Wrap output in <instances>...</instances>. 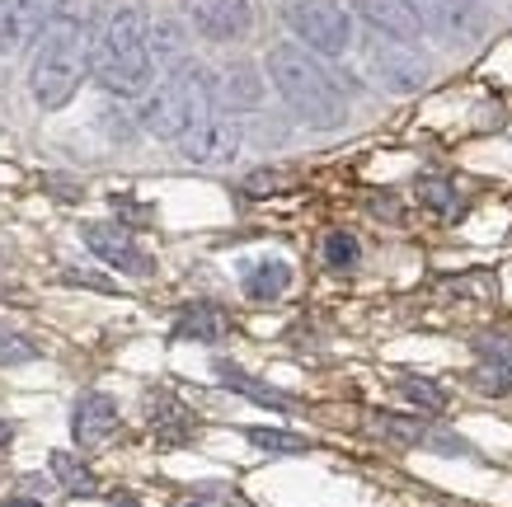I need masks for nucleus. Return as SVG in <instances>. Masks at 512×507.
Instances as JSON below:
<instances>
[{
	"label": "nucleus",
	"mask_w": 512,
	"mask_h": 507,
	"mask_svg": "<svg viewBox=\"0 0 512 507\" xmlns=\"http://www.w3.org/2000/svg\"><path fill=\"white\" fill-rule=\"evenodd\" d=\"M10 437H15V428H10V423L0 418V446H10Z\"/></svg>",
	"instance_id": "obj_34"
},
{
	"label": "nucleus",
	"mask_w": 512,
	"mask_h": 507,
	"mask_svg": "<svg viewBox=\"0 0 512 507\" xmlns=\"http://www.w3.org/2000/svg\"><path fill=\"white\" fill-rule=\"evenodd\" d=\"M47 470L57 475V484H62L66 493H76V498H90V493H99V479L90 475V465L76 461L71 451H52V456H47Z\"/></svg>",
	"instance_id": "obj_19"
},
{
	"label": "nucleus",
	"mask_w": 512,
	"mask_h": 507,
	"mask_svg": "<svg viewBox=\"0 0 512 507\" xmlns=\"http://www.w3.org/2000/svg\"><path fill=\"white\" fill-rule=\"evenodd\" d=\"M151 24L137 5L104 10L94 24V57L90 76L118 99H146L151 94Z\"/></svg>",
	"instance_id": "obj_1"
},
{
	"label": "nucleus",
	"mask_w": 512,
	"mask_h": 507,
	"mask_svg": "<svg viewBox=\"0 0 512 507\" xmlns=\"http://www.w3.org/2000/svg\"><path fill=\"white\" fill-rule=\"evenodd\" d=\"M231 334V320L226 310L212 306V301H198V306H184L179 320H174V338H193V343H217V338Z\"/></svg>",
	"instance_id": "obj_15"
},
{
	"label": "nucleus",
	"mask_w": 512,
	"mask_h": 507,
	"mask_svg": "<svg viewBox=\"0 0 512 507\" xmlns=\"http://www.w3.org/2000/svg\"><path fill=\"white\" fill-rule=\"evenodd\" d=\"M33 357H38V343L0 324V367H24V362H33Z\"/></svg>",
	"instance_id": "obj_27"
},
{
	"label": "nucleus",
	"mask_w": 512,
	"mask_h": 507,
	"mask_svg": "<svg viewBox=\"0 0 512 507\" xmlns=\"http://www.w3.org/2000/svg\"><path fill=\"white\" fill-rule=\"evenodd\" d=\"M240 123H235L231 113H212V118H202L193 123L179 137V155L193 160V165H231L235 151H240Z\"/></svg>",
	"instance_id": "obj_6"
},
{
	"label": "nucleus",
	"mask_w": 512,
	"mask_h": 507,
	"mask_svg": "<svg viewBox=\"0 0 512 507\" xmlns=\"http://www.w3.org/2000/svg\"><path fill=\"white\" fill-rule=\"evenodd\" d=\"M118 400L104 395V390H90V395H80L76 409H71V432H76L80 446H99L109 442L113 428H118Z\"/></svg>",
	"instance_id": "obj_11"
},
{
	"label": "nucleus",
	"mask_w": 512,
	"mask_h": 507,
	"mask_svg": "<svg viewBox=\"0 0 512 507\" xmlns=\"http://www.w3.org/2000/svg\"><path fill=\"white\" fill-rule=\"evenodd\" d=\"M217 104H221L217 76L198 62H184V66H174V71H165V80L141 99L137 123H141V132H151L160 141H179L193 123L212 118Z\"/></svg>",
	"instance_id": "obj_4"
},
{
	"label": "nucleus",
	"mask_w": 512,
	"mask_h": 507,
	"mask_svg": "<svg viewBox=\"0 0 512 507\" xmlns=\"http://www.w3.org/2000/svg\"><path fill=\"white\" fill-rule=\"evenodd\" d=\"M66 277H71V282H85V287H94V292H113V282L104 273H80V268H71Z\"/></svg>",
	"instance_id": "obj_32"
},
{
	"label": "nucleus",
	"mask_w": 512,
	"mask_h": 507,
	"mask_svg": "<svg viewBox=\"0 0 512 507\" xmlns=\"http://www.w3.org/2000/svg\"><path fill=\"white\" fill-rule=\"evenodd\" d=\"M217 94H221V104L226 108H259L264 104V80H259L254 66L240 62V66H231V71L221 76Z\"/></svg>",
	"instance_id": "obj_18"
},
{
	"label": "nucleus",
	"mask_w": 512,
	"mask_h": 507,
	"mask_svg": "<svg viewBox=\"0 0 512 507\" xmlns=\"http://www.w3.org/2000/svg\"><path fill=\"white\" fill-rule=\"evenodd\" d=\"M320 259H325L334 273H353L357 259H362V245H357L353 231H325V240H320Z\"/></svg>",
	"instance_id": "obj_22"
},
{
	"label": "nucleus",
	"mask_w": 512,
	"mask_h": 507,
	"mask_svg": "<svg viewBox=\"0 0 512 507\" xmlns=\"http://www.w3.org/2000/svg\"><path fill=\"white\" fill-rule=\"evenodd\" d=\"M419 202L428 207V212H437V216H456V212H461V198H456L451 179H442V174H423V179H419Z\"/></svg>",
	"instance_id": "obj_24"
},
{
	"label": "nucleus",
	"mask_w": 512,
	"mask_h": 507,
	"mask_svg": "<svg viewBox=\"0 0 512 507\" xmlns=\"http://www.w3.org/2000/svg\"><path fill=\"white\" fill-rule=\"evenodd\" d=\"M188 19L207 43H240L254 29V5L249 0H188Z\"/></svg>",
	"instance_id": "obj_8"
},
{
	"label": "nucleus",
	"mask_w": 512,
	"mask_h": 507,
	"mask_svg": "<svg viewBox=\"0 0 512 507\" xmlns=\"http://www.w3.org/2000/svg\"><path fill=\"white\" fill-rule=\"evenodd\" d=\"M414 19L423 24L428 38H442V43H461L475 33V0H404Z\"/></svg>",
	"instance_id": "obj_10"
},
{
	"label": "nucleus",
	"mask_w": 512,
	"mask_h": 507,
	"mask_svg": "<svg viewBox=\"0 0 512 507\" xmlns=\"http://www.w3.org/2000/svg\"><path fill=\"white\" fill-rule=\"evenodd\" d=\"M5 507H43L38 498H5Z\"/></svg>",
	"instance_id": "obj_33"
},
{
	"label": "nucleus",
	"mask_w": 512,
	"mask_h": 507,
	"mask_svg": "<svg viewBox=\"0 0 512 507\" xmlns=\"http://www.w3.org/2000/svg\"><path fill=\"white\" fill-rule=\"evenodd\" d=\"M80 235H85V245L94 249V259H104L109 268H118V273L127 277H146L156 263L146 259L137 249V240L123 231V226H109V221H90V226H80Z\"/></svg>",
	"instance_id": "obj_9"
},
{
	"label": "nucleus",
	"mask_w": 512,
	"mask_h": 507,
	"mask_svg": "<svg viewBox=\"0 0 512 507\" xmlns=\"http://www.w3.org/2000/svg\"><path fill=\"white\" fill-rule=\"evenodd\" d=\"M367 66H372L376 85H386L395 94H414L428 80V66L409 43H395V38H381L376 33L372 47H367Z\"/></svg>",
	"instance_id": "obj_7"
},
{
	"label": "nucleus",
	"mask_w": 512,
	"mask_h": 507,
	"mask_svg": "<svg viewBox=\"0 0 512 507\" xmlns=\"http://www.w3.org/2000/svg\"><path fill=\"white\" fill-rule=\"evenodd\" d=\"M395 395L409 400L414 409H423V414H442V409H447V390L437 381H428V376H400V381H395Z\"/></svg>",
	"instance_id": "obj_21"
},
{
	"label": "nucleus",
	"mask_w": 512,
	"mask_h": 507,
	"mask_svg": "<svg viewBox=\"0 0 512 507\" xmlns=\"http://www.w3.org/2000/svg\"><path fill=\"white\" fill-rule=\"evenodd\" d=\"M470 385L484 390V395H494V400H503L512 390V362H480V367L470 371Z\"/></svg>",
	"instance_id": "obj_26"
},
{
	"label": "nucleus",
	"mask_w": 512,
	"mask_h": 507,
	"mask_svg": "<svg viewBox=\"0 0 512 507\" xmlns=\"http://www.w3.org/2000/svg\"><path fill=\"white\" fill-rule=\"evenodd\" d=\"M278 188H282V174H278V169H254V174L245 179V193H249V198H264V193H278Z\"/></svg>",
	"instance_id": "obj_29"
},
{
	"label": "nucleus",
	"mask_w": 512,
	"mask_h": 507,
	"mask_svg": "<svg viewBox=\"0 0 512 507\" xmlns=\"http://www.w3.org/2000/svg\"><path fill=\"white\" fill-rule=\"evenodd\" d=\"M113 212L123 216V221H132V226H146V221H151V207H141V202L123 198V193H113Z\"/></svg>",
	"instance_id": "obj_31"
},
{
	"label": "nucleus",
	"mask_w": 512,
	"mask_h": 507,
	"mask_svg": "<svg viewBox=\"0 0 512 507\" xmlns=\"http://www.w3.org/2000/svg\"><path fill=\"white\" fill-rule=\"evenodd\" d=\"M475 353H480V362H512V338L508 334H475Z\"/></svg>",
	"instance_id": "obj_28"
},
{
	"label": "nucleus",
	"mask_w": 512,
	"mask_h": 507,
	"mask_svg": "<svg viewBox=\"0 0 512 507\" xmlns=\"http://www.w3.org/2000/svg\"><path fill=\"white\" fill-rule=\"evenodd\" d=\"M282 19L301 38V47L320 57H343L353 43V19L334 0H282Z\"/></svg>",
	"instance_id": "obj_5"
},
{
	"label": "nucleus",
	"mask_w": 512,
	"mask_h": 507,
	"mask_svg": "<svg viewBox=\"0 0 512 507\" xmlns=\"http://www.w3.org/2000/svg\"><path fill=\"white\" fill-rule=\"evenodd\" d=\"M113 507H137V503H132L127 493H118V498H113Z\"/></svg>",
	"instance_id": "obj_35"
},
{
	"label": "nucleus",
	"mask_w": 512,
	"mask_h": 507,
	"mask_svg": "<svg viewBox=\"0 0 512 507\" xmlns=\"http://www.w3.org/2000/svg\"><path fill=\"white\" fill-rule=\"evenodd\" d=\"M249 446H259V451H273V456H301V451H311L306 437H296L287 428H245Z\"/></svg>",
	"instance_id": "obj_23"
},
{
	"label": "nucleus",
	"mask_w": 512,
	"mask_h": 507,
	"mask_svg": "<svg viewBox=\"0 0 512 507\" xmlns=\"http://www.w3.org/2000/svg\"><path fill=\"white\" fill-rule=\"evenodd\" d=\"M217 381L231 385L235 395H245L249 404H264V409H278V414H292V409H296V400L287 395V390H278V385L259 381V376H249V371L231 367V362H217Z\"/></svg>",
	"instance_id": "obj_14"
},
{
	"label": "nucleus",
	"mask_w": 512,
	"mask_h": 507,
	"mask_svg": "<svg viewBox=\"0 0 512 507\" xmlns=\"http://www.w3.org/2000/svg\"><path fill=\"white\" fill-rule=\"evenodd\" d=\"M57 15H66V0H15V47L38 43Z\"/></svg>",
	"instance_id": "obj_17"
},
{
	"label": "nucleus",
	"mask_w": 512,
	"mask_h": 507,
	"mask_svg": "<svg viewBox=\"0 0 512 507\" xmlns=\"http://www.w3.org/2000/svg\"><path fill=\"white\" fill-rule=\"evenodd\" d=\"M188 507H202V503H188Z\"/></svg>",
	"instance_id": "obj_36"
},
{
	"label": "nucleus",
	"mask_w": 512,
	"mask_h": 507,
	"mask_svg": "<svg viewBox=\"0 0 512 507\" xmlns=\"http://www.w3.org/2000/svg\"><path fill=\"white\" fill-rule=\"evenodd\" d=\"M423 446H433V451H442V456H470V442H461L456 432H428V442Z\"/></svg>",
	"instance_id": "obj_30"
},
{
	"label": "nucleus",
	"mask_w": 512,
	"mask_h": 507,
	"mask_svg": "<svg viewBox=\"0 0 512 507\" xmlns=\"http://www.w3.org/2000/svg\"><path fill=\"white\" fill-rule=\"evenodd\" d=\"M287 287H292V263H282V259H264L245 273V296L249 301H259V306L287 296Z\"/></svg>",
	"instance_id": "obj_16"
},
{
	"label": "nucleus",
	"mask_w": 512,
	"mask_h": 507,
	"mask_svg": "<svg viewBox=\"0 0 512 507\" xmlns=\"http://www.w3.org/2000/svg\"><path fill=\"white\" fill-rule=\"evenodd\" d=\"M146 414H151V428H156V437L165 446H184L193 437V418L170 390H151L146 395Z\"/></svg>",
	"instance_id": "obj_13"
},
{
	"label": "nucleus",
	"mask_w": 512,
	"mask_h": 507,
	"mask_svg": "<svg viewBox=\"0 0 512 507\" xmlns=\"http://www.w3.org/2000/svg\"><path fill=\"white\" fill-rule=\"evenodd\" d=\"M151 62L165 66V71H174V66L188 62V52H184V29H179V24H170V19L151 24Z\"/></svg>",
	"instance_id": "obj_20"
},
{
	"label": "nucleus",
	"mask_w": 512,
	"mask_h": 507,
	"mask_svg": "<svg viewBox=\"0 0 512 507\" xmlns=\"http://www.w3.org/2000/svg\"><path fill=\"white\" fill-rule=\"evenodd\" d=\"M357 15L372 24V33L381 38H395V43H419L423 38V24L414 19V10L404 0H357Z\"/></svg>",
	"instance_id": "obj_12"
},
{
	"label": "nucleus",
	"mask_w": 512,
	"mask_h": 507,
	"mask_svg": "<svg viewBox=\"0 0 512 507\" xmlns=\"http://www.w3.org/2000/svg\"><path fill=\"white\" fill-rule=\"evenodd\" d=\"M268 80L282 94V104L292 108L306 127H315V132H334V127L348 123V99L334 85V76L315 62L311 47L301 43L268 47Z\"/></svg>",
	"instance_id": "obj_3"
},
{
	"label": "nucleus",
	"mask_w": 512,
	"mask_h": 507,
	"mask_svg": "<svg viewBox=\"0 0 512 507\" xmlns=\"http://www.w3.org/2000/svg\"><path fill=\"white\" fill-rule=\"evenodd\" d=\"M90 57H94V24L76 15H57L43 29V38L33 43V62H29V94L43 113H57L76 99L80 80L90 76Z\"/></svg>",
	"instance_id": "obj_2"
},
{
	"label": "nucleus",
	"mask_w": 512,
	"mask_h": 507,
	"mask_svg": "<svg viewBox=\"0 0 512 507\" xmlns=\"http://www.w3.org/2000/svg\"><path fill=\"white\" fill-rule=\"evenodd\" d=\"M376 432H386L390 442H404V446H423L428 442V423L423 418H400V414H376Z\"/></svg>",
	"instance_id": "obj_25"
}]
</instances>
